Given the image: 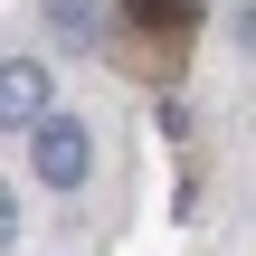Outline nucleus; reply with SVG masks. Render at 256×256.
<instances>
[{
  "instance_id": "3",
  "label": "nucleus",
  "mask_w": 256,
  "mask_h": 256,
  "mask_svg": "<svg viewBox=\"0 0 256 256\" xmlns=\"http://www.w3.org/2000/svg\"><path fill=\"white\" fill-rule=\"evenodd\" d=\"M124 10H133L142 28H190V19H200V0H124Z\"/></svg>"
},
{
  "instance_id": "2",
  "label": "nucleus",
  "mask_w": 256,
  "mask_h": 256,
  "mask_svg": "<svg viewBox=\"0 0 256 256\" xmlns=\"http://www.w3.org/2000/svg\"><path fill=\"white\" fill-rule=\"evenodd\" d=\"M0 114H10V124H38V114H48V66H38V57H10V66H0Z\"/></svg>"
},
{
  "instance_id": "1",
  "label": "nucleus",
  "mask_w": 256,
  "mask_h": 256,
  "mask_svg": "<svg viewBox=\"0 0 256 256\" xmlns=\"http://www.w3.org/2000/svg\"><path fill=\"white\" fill-rule=\"evenodd\" d=\"M28 162H38V180H48V190H86V162H95V142H86V124H66V114H38V124H28Z\"/></svg>"
},
{
  "instance_id": "4",
  "label": "nucleus",
  "mask_w": 256,
  "mask_h": 256,
  "mask_svg": "<svg viewBox=\"0 0 256 256\" xmlns=\"http://www.w3.org/2000/svg\"><path fill=\"white\" fill-rule=\"evenodd\" d=\"M48 28H66V38L86 48V38H95V0H48Z\"/></svg>"
}]
</instances>
